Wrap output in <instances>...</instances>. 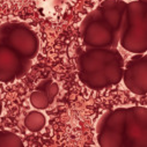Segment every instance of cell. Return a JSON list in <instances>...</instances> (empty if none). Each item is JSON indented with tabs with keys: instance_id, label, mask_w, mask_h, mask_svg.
Wrapping results in <instances>:
<instances>
[{
	"instance_id": "7",
	"label": "cell",
	"mask_w": 147,
	"mask_h": 147,
	"mask_svg": "<svg viewBox=\"0 0 147 147\" xmlns=\"http://www.w3.org/2000/svg\"><path fill=\"white\" fill-rule=\"evenodd\" d=\"M31 60L16 53L0 42V82L9 84L22 77L30 68Z\"/></svg>"
},
{
	"instance_id": "12",
	"label": "cell",
	"mask_w": 147,
	"mask_h": 147,
	"mask_svg": "<svg viewBox=\"0 0 147 147\" xmlns=\"http://www.w3.org/2000/svg\"><path fill=\"white\" fill-rule=\"evenodd\" d=\"M138 1H141V3H147V0H138Z\"/></svg>"
},
{
	"instance_id": "11",
	"label": "cell",
	"mask_w": 147,
	"mask_h": 147,
	"mask_svg": "<svg viewBox=\"0 0 147 147\" xmlns=\"http://www.w3.org/2000/svg\"><path fill=\"white\" fill-rule=\"evenodd\" d=\"M3 114V102H1V96H0V116Z\"/></svg>"
},
{
	"instance_id": "8",
	"label": "cell",
	"mask_w": 147,
	"mask_h": 147,
	"mask_svg": "<svg viewBox=\"0 0 147 147\" xmlns=\"http://www.w3.org/2000/svg\"><path fill=\"white\" fill-rule=\"evenodd\" d=\"M58 93L59 87L57 82H55L52 79H44L30 94L29 100L35 109L45 110L55 102Z\"/></svg>"
},
{
	"instance_id": "3",
	"label": "cell",
	"mask_w": 147,
	"mask_h": 147,
	"mask_svg": "<svg viewBox=\"0 0 147 147\" xmlns=\"http://www.w3.org/2000/svg\"><path fill=\"white\" fill-rule=\"evenodd\" d=\"M126 3L104 0L80 23V37L86 48H117Z\"/></svg>"
},
{
	"instance_id": "2",
	"label": "cell",
	"mask_w": 147,
	"mask_h": 147,
	"mask_svg": "<svg viewBox=\"0 0 147 147\" xmlns=\"http://www.w3.org/2000/svg\"><path fill=\"white\" fill-rule=\"evenodd\" d=\"M124 64L117 48H87L78 56V77L93 90L107 89L122 81Z\"/></svg>"
},
{
	"instance_id": "10",
	"label": "cell",
	"mask_w": 147,
	"mask_h": 147,
	"mask_svg": "<svg viewBox=\"0 0 147 147\" xmlns=\"http://www.w3.org/2000/svg\"><path fill=\"white\" fill-rule=\"evenodd\" d=\"M24 144L22 139L11 132V131H0V147H23Z\"/></svg>"
},
{
	"instance_id": "9",
	"label": "cell",
	"mask_w": 147,
	"mask_h": 147,
	"mask_svg": "<svg viewBox=\"0 0 147 147\" xmlns=\"http://www.w3.org/2000/svg\"><path fill=\"white\" fill-rule=\"evenodd\" d=\"M45 123H47V118L40 110L30 111L24 118V126L31 132H38L43 130Z\"/></svg>"
},
{
	"instance_id": "5",
	"label": "cell",
	"mask_w": 147,
	"mask_h": 147,
	"mask_svg": "<svg viewBox=\"0 0 147 147\" xmlns=\"http://www.w3.org/2000/svg\"><path fill=\"white\" fill-rule=\"evenodd\" d=\"M0 42L28 60H32L40 51L38 35L26 22H6L1 24Z\"/></svg>"
},
{
	"instance_id": "4",
	"label": "cell",
	"mask_w": 147,
	"mask_h": 147,
	"mask_svg": "<svg viewBox=\"0 0 147 147\" xmlns=\"http://www.w3.org/2000/svg\"><path fill=\"white\" fill-rule=\"evenodd\" d=\"M118 44L131 53L147 51V3H126Z\"/></svg>"
},
{
	"instance_id": "6",
	"label": "cell",
	"mask_w": 147,
	"mask_h": 147,
	"mask_svg": "<svg viewBox=\"0 0 147 147\" xmlns=\"http://www.w3.org/2000/svg\"><path fill=\"white\" fill-rule=\"evenodd\" d=\"M122 80L131 93L141 96L147 94V57L145 53H137L124 64Z\"/></svg>"
},
{
	"instance_id": "1",
	"label": "cell",
	"mask_w": 147,
	"mask_h": 147,
	"mask_svg": "<svg viewBox=\"0 0 147 147\" xmlns=\"http://www.w3.org/2000/svg\"><path fill=\"white\" fill-rule=\"evenodd\" d=\"M96 139L101 147H146L147 109L136 105L107 111L96 124Z\"/></svg>"
}]
</instances>
